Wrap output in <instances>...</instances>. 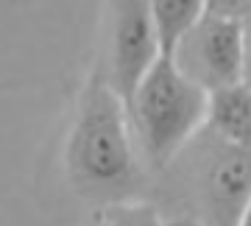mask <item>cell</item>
<instances>
[{"label":"cell","instance_id":"obj_1","mask_svg":"<svg viewBox=\"0 0 251 226\" xmlns=\"http://www.w3.org/2000/svg\"><path fill=\"white\" fill-rule=\"evenodd\" d=\"M64 176L84 204L103 212L151 199L153 173L140 151L126 100L98 70L75 100L64 143Z\"/></svg>","mask_w":251,"mask_h":226},{"label":"cell","instance_id":"obj_2","mask_svg":"<svg viewBox=\"0 0 251 226\" xmlns=\"http://www.w3.org/2000/svg\"><path fill=\"white\" fill-rule=\"evenodd\" d=\"M162 218H187L198 226H240L251 201V148L204 128L190 140L151 184Z\"/></svg>","mask_w":251,"mask_h":226},{"label":"cell","instance_id":"obj_3","mask_svg":"<svg viewBox=\"0 0 251 226\" xmlns=\"http://www.w3.org/2000/svg\"><path fill=\"white\" fill-rule=\"evenodd\" d=\"M209 95L162 53L126 100L145 162L156 173L204 128Z\"/></svg>","mask_w":251,"mask_h":226},{"label":"cell","instance_id":"obj_4","mask_svg":"<svg viewBox=\"0 0 251 226\" xmlns=\"http://www.w3.org/2000/svg\"><path fill=\"white\" fill-rule=\"evenodd\" d=\"M162 56V39L151 0H106L103 17V53L95 70L123 100L151 64Z\"/></svg>","mask_w":251,"mask_h":226},{"label":"cell","instance_id":"obj_5","mask_svg":"<svg viewBox=\"0 0 251 226\" xmlns=\"http://www.w3.org/2000/svg\"><path fill=\"white\" fill-rule=\"evenodd\" d=\"M190 81L206 95L246 81L243 17L206 11L168 53Z\"/></svg>","mask_w":251,"mask_h":226},{"label":"cell","instance_id":"obj_6","mask_svg":"<svg viewBox=\"0 0 251 226\" xmlns=\"http://www.w3.org/2000/svg\"><path fill=\"white\" fill-rule=\"evenodd\" d=\"M206 126L234 145L251 148V84H234L209 95Z\"/></svg>","mask_w":251,"mask_h":226},{"label":"cell","instance_id":"obj_7","mask_svg":"<svg viewBox=\"0 0 251 226\" xmlns=\"http://www.w3.org/2000/svg\"><path fill=\"white\" fill-rule=\"evenodd\" d=\"M151 6L159 28L162 53H171L173 45L206 14L209 0H151Z\"/></svg>","mask_w":251,"mask_h":226},{"label":"cell","instance_id":"obj_8","mask_svg":"<svg viewBox=\"0 0 251 226\" xmlns=\"http://www.w3.org/2000/svg\"><path fill=\"white\" fill-rule=\"evenodd\" d=\"M106 224L109 226H162V215L156 212L151 201H140V204L106 209Z\"/></svg>","mask_w":251,"mask_h":226},{"label":"cell","instance_id":"obj_9","mask_svg":"<svg viewBox=\"0 0 251 226\" xmlns=\"http://www.w3.org/2000/svg\"><path fill=\"white\" fill-rule=\"evenodd\" d=\"M206 11L226 14V17H246L249 14V0H209Z\"/></svg>","mask_w":251,"mask_h":226},{"label":"cell","instance_id":"obj_10","mask_svg":"<svg viewBox=\"0 0 251 226\" xmlns=\"http://www.w3.org/2000/svg\"><path fill=\"white\" fill-rule=\"evenodd\" d=\"M243 31H246V84H251V11L243 17Z\"/></svg>","mask_w":251,"mask_h":226},{"label":"cell","instance_id":"obj_11","mask_svg":"<svg viewBox=\"0 0 251 226\" xmlns=\"http://www.w3.org/2000/svg\"><path fill=\"white\" fill-rule=\"evenodd\" d=\"M162 226H198L187 218H162Z\"/></svg>","mask_w":251,"mask_h":226},{"label":"cell","instance_id":"obj_12","mask_svg":"<svg viewBox=\"0 0 251 226\" xmlns=\"http://www.w3.org/2000/svg\"><path fill=\"white\" fill-rule=\"evenodd\" d=\"M240 226H251V201H249V207H246V215H243Z\"/></svg>","mask_w":251,"mask_h":226},{"label":"cell","instance_id":"obj_13","mask_svg":"<svg viewBox=\"0 0 251 226\" xmlns=\"http://www.w3.org/2000/svg\"><path fill=\"white\" fill-rule=\"evenodd\" d=\"M249 11H251V0H249Z\"/></svg>","mask_w":251,"mask_h":226}]
</instances>
